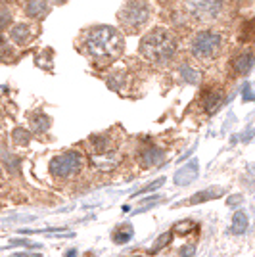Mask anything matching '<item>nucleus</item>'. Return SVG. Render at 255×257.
Segmentation results:
<instances>
[{"label":"nucleus","instance_id":"nucleus-22","mask_svg":"<svg viewBox=\"0 0 255 257\" xmlns=\"http://www.w3.org/2000/svg\"><path fill=\"white\" fill-rule=\"evenodd\" d=\"M165 182V179H158V181L150 182L146 188H142V190H139V194H144V192H150V190H156V188H160L161 184Z\"/></svg>","mask_w":255,"mask_h":257},{"label":"nucleus","instance_id":"nucleus-27","mask_svg":"<svg viewBox=\"0 0 255 257\" xmlns=\"http://www.w3.org/2000/svg\"><path fill=\"white\" fill-rule=\"evenodd\" d=\"M12 257H41V255H31V253H14Z\"/></svg>","mask_w":255,"mask_h":257},{"label":"nucleus","instance_id":"nucleus-11","mask_svg":"<svg viewBox=\"0 0 255 257\" xmlns=\"http://www.w3.org/2000/svg\"><path fill=\"white\" fill-rule=\"evenodd\" d=\"M25 14H27L29 18H35V20L44 18V16L48 14V0H27V4H25Z\"/></svg>","mask_w":255,"mask_h":257},{"label":"nucleus","instance_id":"nucleus-24","mask_svg":"<svg viewBox=\"0 0 255 257\" xmlns=\"http://www.w3.org/2000/svg\"><path fill=\"white\" fill-rule=\"evenodd\" d=\"M226 204L230 205V207H236V205L242 204V196L240 194H234V196H230L228 200H226Z\"/></svg>","mask_w":255,"mask_h":257},{"label":"nucleus","instance_id":"nucleus-17","mask_svg":"<svg viewBox=\"0 0 255 257\" xmlns=\"http://www.w3.org/2000/svg\"><path fill=\"white\" fill-rule=\"evenodd\" d=\"M48 127H50V117L48 115L37 113L31 117V128L35 133H44V131H48Z\"/></svg>","mask_w":255,"mask_h":257},{"label":"nucleus","instance_id":"nucleus-4","mask_svg":"<svg viewBox=\"0 0 255 257\" xmlns=\"http://www.w3.org/2000/svg\"><path fill=\"white\" fill-rule=\"evenodd\" d=\"M150 20V6L144 0H129L127 4L119 10V23L127 29L135 33L142 29Z\"/></svg>","mask_w":255,"mask_h":257},{"label":"nucleus","instance_id":"nucleus-7","mask_svg":"<svg viewBox=\"0 0 255 257\" xmlns=\"http://www.w3.org/2000/svg\"><path fill=\"white\" fill-rule=\"evenodd\" d=\"M198 173H200V163L196 160H192L188 165H184L182 169L177 171V175H175V184H179V186L190 184L192 181H196Z\"/></svg>","mask_w":255,"mask_h":257},{"label":"nucleus","instance_id":"nucleus-12","mask_svg":"<svg viewBox=\"0 0 255 257\" xmlns=\"http://www.w3.org/2000/svg\"><path fill=\"white\" fill-rule=\"evenodd\" d=\"M255 62V56L251 52H244L240 54L236 60H234V71L238 73V75H245L249 69H251V65Z\"/></svg>","mask_w":255,"mask_h":257},{"label":"nucleus","instance_id":"nucleus-5","mask_svg":"<svg viewBox=\"0 0 255 257\" xmlns=\"http://www.w3.org/2000/svg\"><path fill=\"white\" fill-rule=\"evenodd\" d=\"M81 169H83V156L77 150L64 152L50 161V173L58 181H67V179L75 177Z\"/></svg>","mask_w":255,"mask_h":257},{"label":"nucleus","instance_id":"nucleus-30","mask_svg":"<svg viewBox=\"0 0 255 257\" xmlns=\"http://www.w3.org/2000/svg\"><path fill=\"white\" fill-rule=\"evenodd\" d=\"M54 2H65V0H54Z\"/></svg>","mask_w":255,"mask_h":257},{"label":"nucleus","instance_id":"nucleus-29","mask_svg":"<svg viewBox=\"0 0 255 257\" xmlns=\"http://www.w3.org/2000/svg\"><path fill=\"white\" fill-rule=\"evenodd\" d=\"M251 173H255V163L251 165Z\"/></svg>","mask_w":255,"mask_h":257},{"label":"nucleus","instance_id":"nucleus-16","mask_svg":"<svg viewBox=\"0 0 255 257\" xmlns=\"http://www.w3.org/2000/svg\"><path fill=\"white\" fill-rule=\"evenodd\" d=\"M111 238H113V242L115 244H127L129 240L133 238V228L129 225H125V226H119V228H115L113 230V234H111Z\"/></svg>","mask_w":255,"mask_h":257},{"label":"nucleus","instance_id":"nucleus-18","mask_svg":"<svg viewBox=\"0 0 255 257\" xmlns=\"http://www.w3.org/2000/svg\"><path fill=\"white\" fill-rule=\"evenodd\" d=\"M171 240H173V232H163V234H161L160 238H158V240L154 242V246L150 247L148 253H150V255H156V253H160L163 247L169 246Z\"/></svg>","mask_w":255,"mask_h":257},{"label":"nucleus","instance_id":"nucleus-28","mask_svg":"<svg viewBox=\"0 0 255 257\" xmlns=\"http://www.w3.org/2000/svg\"><path fill=\"white\" fill-rule=\"evenodd\" d=\"M67 257H77V251H75V249H69V251H67Z\"/></svg>","mask_w":255,"mask_h":257},{"label":"nucleus","instance_id":"nucleus-2","mask_svg":"<svg viewBox=\"0 0 255 257\" xmlns=\"http://www.w3.org/2000/svg\"><path fill=\"white\" fill-rule=\"evenodd\" d=\"M140 54L152 62V64L163 65L171 62L177 54V41L167 29L158 27L154 31H150L148 35L142 37L140 41Z\"/></svg>","mask_w":255,"mask_h":257},{"label":"nucleus","instance_id":"nucleus-14","mask_svg":"<svg viewBox=\"0 0 255 257\" xmlns=\"http://www.w3.org/2000/svg\"><path fill=\"white\" fill-rule=\"evenodd\" d=\"M219 196H223V188H207V190H203V192L194 194L188 204H192V205L202 204V202H207V200H215V198H219Z\"/></svg>","mask_w":255,"mask_h":257},{"label":"nucleus","instance_id":"nucleus-10","mask_svg":"<svg viewBox=\"0 0 255 257\" xmlns=\"http://www.w3.org/2000/svg\"><path fill=\"white\" fill-rule=\"evenodd\" d=\"M202 102L207 113H215V111L221 107V104H223V92H221V90H207V92L203 94Z\"/></svg>","mask_w":255,"mask_h":257},{"label":"nucleus","instance_id":"nucleus-19","mask_svg":"<svg viewBox=\"0 0 255 257\" xmlns=\"http://www.w3.org/2000/svg\"><path fill=\"white\" fill-rule=\"evenodd\" d=\"M12 137H14V142H16V144H22V146H25V144L29 142V139H31L29 131H25V128H16Z\"/></svg>","mask_w":255,"mask_h":257},{"label":"nucleus","instance_id":"nucleus-6","mask_svg":"<svg viewBox=\"0 0 255 257\" xmlns=\"http://www.w3.org/2000/svg\"><path fill=\"white\" fill-rule=\"evenodd\" d=\"M224 0H184V8L194 20L203 23L215 22L223 12Z\"/></svg>","mask_w":255,"mask_h":257},{"label":"nucleus","instance_id":"nucleus-1","mask_svg":"<svg viewBox=\"0 0 255 257\" xmlns=\"http://www.w3.org/2000/svg\"><path fill=\"white\" fill-rule=\"evenodd\" d=\"M83 48L98 64H106V62L117 60L123 54L125 41H123V35L117 29L102 25V27H94L86 33L83 39Z\"/></svg>","mask_w":255,"mask_h":257},{"label":"nucleus","instance_id":"nucleus-23","mask_svg":"<svg viewBox=\"0 0 255 257\" xmlns=\"http://www.w3.org/2000/svg\"><path fill=\"white\" fill-rule=\"evenodd\" d=\"M196 255V246L194 244H186L181 249V257H194Z\"/></svg>","mask_w":255,"mask_h":257},{"label":"nucleus","instance_id":"nucleus-15","mask_svg":"<svg viewBox=\"0 0 255 257\" xmlns=\"http://www.w3.org/2000/svg\"><path fill=\"white\" fill-rule=\"evenodd\" d=\"M179 73H181V77L184 79V83H190V85H196L198 81H200V71H196L192 65L184 64L181 65V69H179Z\"/></svg>","mask_w":255,"mask_h":257},{"label":"nucleus","instance_id":"nucleus-3","mask_svg":"<svg viewBox=\"0 0 255 257\" xmlns=\"http://www.w3.org/2000/svg\"><path fill=\"white\" fill-rule=\"evenodd\" d=\"M221 50H223V37L211 29L198 31L190 43V54L198 62H205V64L213 62L221 54Z\"/></svg>","mask_w":255,"mask_h":257},{"label":"nucleus","instance_id":"nucleus-9","mask_svg":"<svg viewBox=\"0 0 255 257\" xmlns=\"http://www.w3.org/2000/svg\"><path fill=\"white\" fill-rule=\"evenodd\" d=\"M33 35V27L27 23H16L10 29V39L16 44H25Z\"/></svg>","mask_w":255,"mask_h":257},{"label":"nucleus","instance_id":"nucleus-25","mask_svg":"<svg viewBox=\"0 0 255 257\" xmlns=\"http://www.w3.org/2000/svg\"><path fill=\"white\" fill-rule=\"evenodd\" d=\"M8 22H10V12L6 10V8H2V29H6Z\"/></svg>","mask_w":255,"mask_h":257},{"label":"nucleus","instance_id":"nucleus-21","mask_svg":"<svg viewBox=\"0 0 255 257\" xmlns=\"http://www.w3.org/2000/svg\"><path fill=\"white\" fill-rule=\"evenodd\" d=\"M4 163H6V169H10L12 173L18 171V167H20V161L16 160V158H12L8 152L4 154Z\"/></svg>","mask_w":255,"mask_h":257},{"label":"nucleus","instance_id":"nucleus-26","mask_svg":"<svg viewBox=\"0 0 255 257\" xmlns=\"http://www.w3.org/2000/svg\"><path fill=\"white\" fill-rule=\"evenodd\" d=\"M244 100H247V102L253 100V94H251V90H249V85H245V88H244Z\"/></svg>","mask_w":255,"mask_h":257},{"label":"nucleus","instance_id":"nucleus-8","mask_svg":"<svg viewBox=\"0 0 255 257\" xmlns=\"http://www.w3.org/2000/svg\"><path fill=\"white\" fill-rule=\"evenodd\" d=\"M163 158H165V154L160 148H156V146H148V148H144L140 152V163L144 167H158L163 161Z\"/></svg>","mask_w":255,"mask_h":257},{"label":"nucleus","instance_id":"nucleus-20","mask_svg":"<svg viewBox=\"0 0 255 257\" xmlns=\"http://www.w3.org/2000/svg\"><path fill=\"white\" fill-rule=\"evenodd\" d=\"M192 228H196V225H194L192 221H184V223H177L173 230H175V232H179V234H188Z\"/></svg>","mask_w":255,"mask_h":257},{"label":"nucleus","instance_id":"nucleus-13","mask_svg":"<svg viewBox=\"0 0 255 257\" xmlns=\"http://www.w3.org/2000/svg\"><path fill=\"white\" fill-rule=\"evenodd\" d=\"M249 226V219H247V213L245 211H236L232 217V225H230V232L236 236L244 234Z\"/></svg>","mask_w":255,"mask_h":257}]
</instances>
